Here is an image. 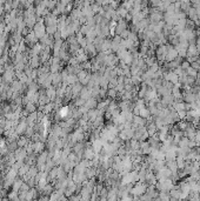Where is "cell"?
Returning a JSON list of instances; mask_svg holds the SVG:
<instances>
[{
  "label": "cell",
  "mask_w": 200,
  "mask_h": 201,
  "mask_svg": "<svg viewBox=\"0 0 200 201\" xmlns=\"http://www.w3.org/2000/svg\"><path fill=\"white\" fill-rule=\"evenodd\" d=\"M146 191H147V190H146V185L142 184V182H138V184L131 190V193H132L134 197H140V195L145 194Z\"/></svg>",
  "instance_id": "obj_1"
},
{
  "label": "cell",
  "mask_w": 200,
  "mask_h": 201,
  "mask_svg": "<svg viewBox=\"0 0 200 201\" xmlns=\"http://www.w3.org/2000/svg\"><path fill=\"white\" fill-rule=\"evenodd\" d=\"M178 57H179V55H178L176 48H173L172 46H168L167 52H166V55H165V61H166V62H172V61H174Z\"/></svg>",
  "instance_id": "obj_2"
},
{
  "label": "cell",
  "mask_w": 200,
  "mask_h": 201,
  "mask_svg": "<svg viewBox=\"0 0 200 201\" xmlns=\"http://www.w3.org/2000/svg\"><path fill=\"white\" fill-rule=\"evenodd\" d=\"M114 29H115V35H119V37H120V35L127 29V24L121 19L119 22H117V26H115Z\"/></svg>",
  "instance_id": "obj_3"
},
{
  "label": "cell",
  "mask_w": 200,
  "mask_h": 201,
  "mask_svg": "<svg viewBox=\"0 0 200 201\" xmlns=\"http://www.w3.org/2000/svg\"><path fill=\"white\" fill-rule=\"evenodd\" d=\"M79 98L85 101L91 99V98H92V90H90V88L86 87V86L83 87V90H81V92H80V94H79Z\"/></svg>",
  "instance_id": "obj_4"
},
{
  "label": "cell",
  "mask_w": 200,
  "mask_h": 201,
  "mask_svg": "<svg viewBox=\"0 0 200 201\" xmlns=\"http://www.w3.org/2000/svg\"><path fill=\"white\" fill-rule=\"evenodd\" d=\"M85 52H86V55L87 57H94V55H97V48H96V46L92 44V42H88L87 44V46H86V48H85Z\"/></svg>",
  "instance_id": "obj_5"
},
{
  "label": "cell",
  "mask_w": 200,
  "mask_h": 201,
  "mask_svg": "<svg viewBox=\"0 0 200 201\" xmlns=\"http://www.w3.org/2000/svg\"><path fill=\"white\" fill-rule=\"evenodd\" d=\"M88 111H91V109H94V108H97V106H98V101L97 99H94V98H91V99H88V100H86L85 102V105H84Z\"/></svg>",
  "instance_id": "obj_6"
},
{
  "label": "cell",
  "mask_w": 200,
  "mask_h": 201,
  "mask_svg": "<svg viewBox=\"0 0 200 201\" xmlns=\"http://www.w3.org/2000/svg\"><path fill=\"white\" fill-rule=\"evenodd\" d=\"M173 102H174V98H173L172 94L164 97V98H163V101H161V103H164V106H165V105H166V106H167V105H173Z\"/></svg>",
  "instance_id": "obj_7"
},
{
  "label": "cell",
  "mask_w": 200,
  "mask_h": 201,
  "mask_svg": "<svg viewBox=\"0 0 200 201\" xmlns=\"http://www.w3.org/2000/svg\"><path fill=\"white\" fill-rule=\"evenodd\" d=\"M107 97L109 99H115L118 97V92L115 91V88H108L107 90Z\"/></svg>",
  "instance_id": "obj_8"
},
{
  "label": "cell",
  "mask_w": 200,
  "mask_h": 201,
  "mask_svg": "<svg viewBox=\"0 0 200 201\" xmlns=\"http://www.w3.org/2000/svg\"><path fill=\"white\" fill-rule=\"evenodd\" d=\"M13 71L12 70H7L6 72H5V77H4V79L6 80V81H12V79H13Z\"/></svg>",
  "instance_id": "obj_9"
},
{
  "label": "cell",
  "mask_w": 200,
  "mask_h": 201,
  "mask_svg": "<svg viewBox=\"0 0 200 201\" xmlns=\"http://www.w3.org/2000/svg\"><path fill=\"white\" fill-rule=\"evenodd\" d=\"M150 111H148V108H142V109H140V113H139V116H141L142 119H146V118H148L150 116Z\"/></svg>",
  "instance_id": "obj_10"
},
{
  "label": "cell",
  "mask_w": 200,
  "mask_h": 201,
  "mask_svg": "<svg viewBox=\"0 0 200 201\" xmlns=\"http://www.w3.org/2000/svg\"><path fill=\"white\" fill-rule=\"evenodd\" d=\"M31 65L32 67H38L39 66V58L37 55H33L32 59H31Z\"/></svg>",
  "instance_id": "obj_11"
},
{
  "label": "cell",
  "mask_w": 200,
  "mask_h": 201,
  "mask_svg": "<svg viewBox=\"0 0 200 201\" xmlns=\"http://www.w3.org/2000/svg\"><path fill=\"white\" fill-rule=\"evenodd\" d=\"M35 40H37V37H35L34 33H29V34L26 37V41H28V42H33V41H35Z\"/></svg>",
  "instance_id": "obj_12"
},
{
  "label": "cell",
  "mask_w": 200,
  "mask_h": 201,
  "mask_svg": "<svg viewBox=\"0 0 200 201\" xmlns=\"http://www.w3.org/2000/svg\"><path fill=\"white\" fill-rule=\"evenodd\" d=\"M27 144V140L25 139V138H21L20 140H19V142H18V146H20V147H22L24 145H26Z\"/></svg>",
  "instance_id": "obj_13"
},
{
  "label": "cell",
  "mask_w": 200,
  "mask_h": 201,
  "mask_svg": "<svg viewBox=\"0 0 200 201\" xmlns=\"http://www.w3.org/2000/svg\"><path fill=\"white\" fill-rule=\"evenodd\" d=\"M196 46H197V50H198V54L200 53V37L197 39V41H196Z\"/></svg>",
  "instance_id": "obj_14"
},
{
  "label": "cell",
  "mask_w": 200,
  "mask_h": 201,
  "mask_svg": "<svg viewBox=\"0 0 200 201\" xmlns=\"http://www.w3.org/2000/svg\"><path fill=\"white\" fill-rule=\"evenodd\" d=\"M197 111H198V118L200 119V108L199 109H197Z\"/></svg>",
  "instance_id": "obj_15"
},
{
  "label": "cell",
  "mask_w": 200,
  "mask_h": 201,
  "mask_svg": "<svg viewBox=\"0 0 200 201\" xmlns=\"http://www.w3.org/2000/svg\"><path fill=\"white\" fill-rule=\"evenodd\" d=\"M197 62L199 64V66H200V58H199V59H198V60H197Z\"/></svg>",
  "instance_id": "obj_16"
},
{
  "label": "cell",
  "mask_w": 200,
  "mask_h": 201,
  "mask_svg": "<svg viewBox=\"0 0 200 201\" xmlns=\"http://www.w3.org/2000/svg\"><path fill=\"white\" fill-rule=\"evenodd\" d=\"M198 75H199V79H200V71L198 72Z\"/></svg>",
  "instance_id": "obj_17"
},
{
  "label": "cell",
  "mask_w": 200,
  "mask_h": 201,
  "mask_svg": "<svg viewBox=\"0 0 200 201\" xmlns=\"http://www.w3.org/2000/svg\"><path fill=\"white\" fill-rule=\"evenodd\" d=\"M0 134H1V128H0Z\"/></svg>",
  "instance_id": "obj_18"
}]
</instances>
